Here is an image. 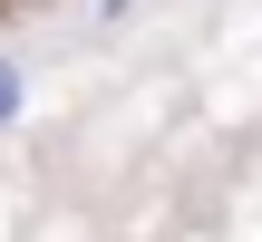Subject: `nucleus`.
Returning a JSON list of instances; mask_svg holds the SVG:
<instances>
[{"instance_id": "obj_1", "label": "nucleus", "mask_w": 262, "mask_h": 242, "mask_svg": "<svg viewBox=\"0 0 262 242\" xmlns=\"http://www.w3.org/2000/svg\"><path fill=\"white\" fill-rule=\"evenodd\" d=\"M19 107H29V68L0 58V126H19Z\"/></svg>"}]
</instances>
